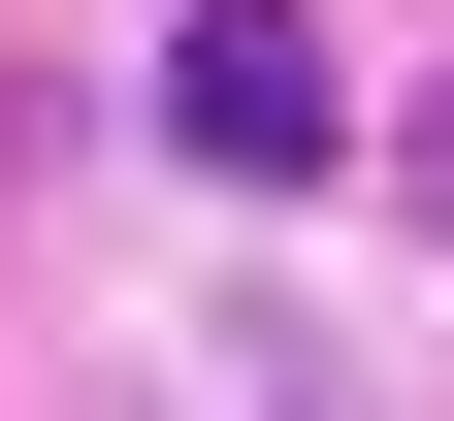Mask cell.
<instances>
[{
  "instance_id": "obj_1",
  "label": "cell",
  "mask_w": 454,
  "mask_h": 421,
  "mask_svg": "<svg viewBox=\"0 0 454 421\" xmlns=\"http://www.w3.org/2000/svg\"><path fill=\"white\" fill-rule=\"evenodd\" d=\"M162 130H195L227 195H293V162L357 130V97H325V33H293V0H195V33H162Z\"/></svg>"
},
{
  "instance_id": "obj_2",
  "label": "cell",
  "mask_w": 454,
  "mask_h": 421,
  "mask_svg": "<svg viewBox=\"0 0 454 421\" xmlns=\"http://www.w3.org/2000/svg\"><path fill=\"white\" fill-rule=\"evenodd\" d=\"M422 227H454V97H422Z\"/></svg>"
}]
</instances>
